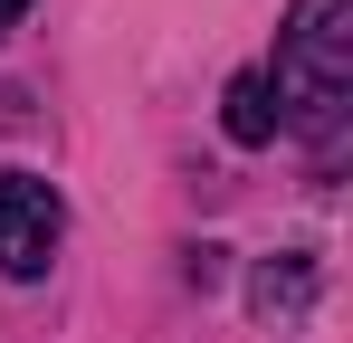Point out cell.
I'll return each mask as SVG.
<instances>
[{"mask_svg": "<svg viewBox=\"0 0 353 343\" xmlns=\"http://www.w3.org/2000/svg\"><path fill=\"white\" fill-rule=\"evenodd\" d=\"M268 105H277V124L305 134L315 153L344 143V114H353V0H296L287 10Z\"/></svg>", "mask_w": 353, "mask_h": 343, "instance_id": "obj_1", "label": "cell"}, {"mask_svg": "<svg viewBox=\"0 0 353 343\" xmlns=\"http://www.w3.org/2000/svg\"><path fill=\"white\" fill-rule=\"evenodd\" d=\"M220 124H230V143H277V105H268V76L248 67V76H230V96H220Z\"/></svg>", "mask_w": 353, "mask_h": 343, "instance_id": "obj_4", "label": "cell"}, {"mask_svg": "<svg viewBox=\"0 0 353 343\" xmlns=\"http://www.w3.org/2000/svg\"><path fill=\"white\" fill-rule=\"evenodd\" d=\"M67 238V200L39 172H0V277H48Z\"/></svg>", "mask_w": 353, "mask_h": 343, "instance_id": "obj_2", "label": "cell"}, {"mask_svg": "<svg viewBox=\"0 0 353 343\" xmlns=\"http://www.w3.org/2000/svg\"><path fill=\"white\" fill-rule=\"evenodd\" d=\"M248 305L268 315V324H296L305 305H315V258L287 248V258H258V277H248Z\"/></svg>", "mask_w": 353, "mask_h": 343, "instance_id": "obj_3", "label": "cell"}, {"mask_svg": "<svg viewBox=\"0 0 353 343\" xmlns=\"http://www.w3.org/2000/svg\"><path fill=\"white\" fill-rule=\"evenodd\" d=\"M19 19H29V0H0V39H10V29H19Z\"/></svg>", "mask_w": 353, "mask_h": 343, "instance_id": "obj_5", "label": "cell"}]
</instances>
